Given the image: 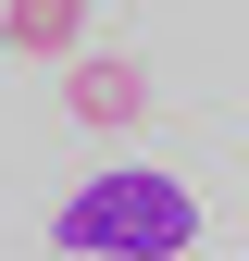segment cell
I'll return each mask as SVG.
<instances>
[{
    "mask_svg": "<svg viewBox=\"0 0 249 261\" xmlns=\"http://www.w3.org/2000/svg\"><path fill=\"white\" fill-rule=\"evenodd\" d=\"M0 38H13L25 62H75V38H87V0H0Z\"/></svg>",
    "mask_w": 249,
    "mask_h": 261,
    "instance_id": "3957f363",
    "label": "cell"
},
{
    "mask_svg": "<svg viewBox=\"0 0 249 261\" xmlns=\"http://www.w3.org/2000/svg\"><path fill=\"white\" fill-rule=\"evenodd\" d=\"M62 112H75V124H137L150 112V75L124 50H75V62H62Z\"/></svg>",
    "mask_w": 249,
    "mask_h": 261,
    "instance_id": "7a4b0ae2",
    "label": "cell"
},
{
    "mask_svg": "<svg viewBox=\"0 0 249 261\" xmlns=\"http://www.w3.org/2000/svg\"><path fill=\"white\" fill-rule=\"evenodd\" d=\"M50 249H75V261H175V249H200V199L175 174H100V187L62 199Z\"/></svg>",
    "mask_w": 249,
    "mask_h": 261,
    "instance_id": "6da1fadb",
    "label": "cell"
}]
</instances>
